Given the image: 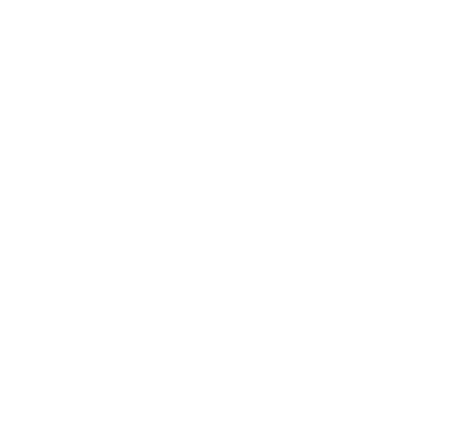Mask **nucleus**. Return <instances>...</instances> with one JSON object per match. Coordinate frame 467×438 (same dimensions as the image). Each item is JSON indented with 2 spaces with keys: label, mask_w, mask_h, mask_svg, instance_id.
Returning <instances> with one entry per match:
<instances>
[]
</instances>
